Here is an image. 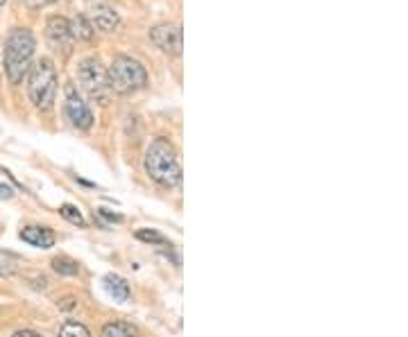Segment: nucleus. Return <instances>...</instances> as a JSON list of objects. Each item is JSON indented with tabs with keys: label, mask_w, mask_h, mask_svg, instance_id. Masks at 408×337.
<instances>
[{
	"label": "nucleus",
	"mask_w": 408,
	"mask_h": 337,
	"mask_svg": "<svg viewBox=\"0 0 408 337\" xmlns=\"http://www.w3.org/2000/svg\"><path fill=\"white\" fill-rule=\"evenodd\" d=\"M37 52V39L28 27H12L3 48V68L9 84L18 86L25 80Z\"/></svg>",
	"instance_id": "nucleus-1"
},
{
	"label": "nucleus",
	"mask_w": 408,
	"mask_h": 337,
	"mask_svg": "<svg viewBox=\"0 0 408 337\" xmlns=\"http://www.w3.org/2000/svg\"><path fill=\"white\" fill-rule=\"evenodd\" d=\"M84 16L89 18L93 30L98 27L100 32H116L121 25V16L107 0H87V14Z\"/></svg>",
	"instance_id": "nucleus-9"
},
{
	"label": "nucleus",
	"mask_w": 408,
	"mask_h": 337,
	"mask_svg": "<svg viewBox=\"0 0 408 337\" xmlns=\"http://www.w3.org/2000/svg\"><path fill=\"white\" fill-rule=\"evenodd\" d=\"M14 197V190L5 186V183H0V200H12Z\"/></svg>",
	"instance_id": "nucleus-20"
},
{
	"label": "nucleus",
	"mask_w": 408,
	"mask_h": 337,
	"mask_svg": "<svg viewBox=\"0 0 408 337\" xmlns=\"http://www.w3.org/2000/svg\"><path fill=\"white\" fill-rule=\"evenodd\" d=\"M18 265H20V260H18L16 254L0 249V276H3V278H12L18 271Z\"/></svg>",
	"instance_id": "nucleus-13"
},
{
	"label": "nucleus",
	"mask_w": 408,
	"mask_h": 337,
	"mask_svg": "<svg viewBox=\"0 0 408 337\" xmlns=\"http://www.w3.org/2000/svg\"><path fill=\"white\" fill-rule=\"evenodd\" d=\"M107 80H109L112 91L118 95H130L145 89L148 84V71L138 59L130 54H116L109 71H107Z\"/></svg>",
	"instance_id": "nucleus-4"
},
{
	"label": "nucleus",
	"mask_w": 408,
	"mask_h": 337,
	"mask_svg": "<svg viewBox=\"0 0 408 337\" xmlns=\"http://www.w3.org/2000/svg\"><path fill=\"white\" fill-rule=\"evenodd\" d=\"M145 172L155 183L164 188H175L181 183V166L177 149L168 138H155L145 149Z\"/></svg>",
	"instance_id": "nucleus-2"
},
{
	"label": "nucleus",
	"mask_w": 408,
	"mask_h": 337,
	"mask_svg": "<svg viewBox=\"0 0 408 337\" xmlns=\"http://www.w3.org/2000/svg\"><path fill=\"white\" fill-rule=\"evenodd\" d=\"M64 114H66L68 123L75 127V129H82V132H87V129L93 127V114L89 104L84 102V97L78 93L73 84L66 86V100H64Z\"/></svg>",
	"instance_id": "nucleus-8"
},
{
	"label": "nucleus",
	"mask_w": 408,
	"mask_h": 337,
	"mask_svg": "<svg viewBox=\"0 0 408 337\" xmlns=\"http://www.w3.org/2000/svg\"><path fill=\"white\" fill-rule=\"evenodd\" d=\"M7 3V0H0V5H5Z\"/></svg>",
	"instance_id": "nucleus-23"
},
{
	"label": "nucleus",
	"mask_w": 408,
	"mask_h": 337,
	"mask_svg": "<svg viewBox=\"0 0 408 337\" xmlns=\"http://www.w3.org/2000/svg\"><path fill=\"white\" fill-rule=\"evenodd\" d=\"M57 68L50 57H41L28 71V95L39 111H50L57 97Z\"/></svg>",
	"instance_id": "nucleus-3"
},
{
	"label": "nucleus",
	"mask_w": 408,
	"mask_h": 337,
	"mask_svg": "<svg viewBox=\"0 0 408 337\" xmlns=\"http://www.w3.org/2000/svg\"><path fill=\"white\" fill-rule=\"evenodd\" d=\"M46 43L52 52L61 54V57H68L75 46V37L68 18L64 16H50L46 20Z\"/></svg>",
	"instance_id": "nucleus-6"
},
{
	"label": "nucleus",
	"mask_w": 408,
	"mask_h": 337,
	"mask_svg": "<svg viewBox=\"0 0 408 337\" xmlns=\"http://www.w3.org/2000/svg\"><path fill=\"white\" fill-rule=\"evenodd\" d=\"M20 238H23V243L37 247V249H50L55 245V233L48 226H25L23 231H20Z\"/></svg>",
	"instance_id": "nucleus-10"
},
{
	"label": "nucleus",
	"mask_w": 408,
	"mask_h": 337,
	"mask_svg": "<svg viewBox=\"0 0 408 337\" xmlns=\"http://www.w3.org/2000/svg\"><path fill=\"white\" fill-rule=\"evenodd\" d=\"M23 3H25L30 9H39V7L52 5V3H59V0H23Z\"/></svg>",
	"instance_id": "nucleus-19"
},
{
	"label": "nucleus",
	"mask_w": 408,
	"mask_h": 337,
	"mask_svg": "<svg viewBox=\"0 0 408 337\" xmlns=\"http://www.w3.org/2000/svg\"><path fill=\"white\" fill-rule=\"evenodd\" d=\"M102 337H134V331L123 321H112L102 329Z\"/></svg>",
	"instance_id": "nucleus-16"
},
{
	"label": "nucleus",
	"mask_w": 408,
	"mask_h": 337,
	"mask_svg": "<svg viewBox=\"0 0 408 337\" xmlns=\"http://www.w3.org/2000/svg\"><path fill=\"white\" fill-rule=\"evenodd\" d=\"M150 41L168 57H179L181 50H184V35H181V25L177 23L155 25L150 30Z\"/></svg>",
	"instance_id": "nucleus-7"
},
{
	"label": "nucleus",
	"mask_w": 408,
	"mask_h": 337,
	"mask_svg": "<svg viewBox=\"0 0 408 337\" xmlns=\"http://www.w3.org/2000/svg\"><path fill=\"white\" fill-rule=\"evenodd\" d=\"M57 337H91V333H89V329H87L84 324L68 319V321L61 324Z\"/></svg>",
	"instance_id": "nucleus-15"
},
{
	"label": "nucleus",
	"mask_w": 408,
	"mask_h": 337,
	"mask_svg": "<svg viewBox=\"0 0 408 337\" xmlns=\"http://www.w3.org/2000/svg\"><path fill=\"white\" fill-rule=\"evenodd\" d=\"M134 235H136V240L148 243V245H166V238L155 229H138Z\"/></svg>",
	"instance_id": "nucleus-18"
},
{
	"label": "nucleus",
	"mask_w": 408,
	"mask_h": 337,
	"mask_svg": "<svg viewBox=\"0 0 408 337\" xmlns=\"http://www.w3.org/2000/svg\"><path fill=\"white\" fill-rule=\"evenodd\" d=\"M78 80L82 91L87 93L93 102H98L100 106H107L112 100V86L107 80V68L102 66V61L98 57H87L80 61L78 66Z\"/></svg>",
	"instance_id": "nucleus-5"
},
{
	"label": "nucleus",
	"mask_w": 408,
	"mask_h": 337,
	"mask_svg": "<svg viewBox=\"0 0 408 337\" xmlns=\"http://www.w3.org/2000/svg\"><path fill=\"white\" fill-rule=\"evenodd\" d=\"M102 283H104L107 295L114 297V301H118V303L130 301L132 290H130V283H127V281H125L123 276H118V274H107V276L102 278Z\"/></svg>",
	"instance_id": "nucleus-11"
},
{
	"label": "nucleus",
	"mask_w": 408,
	"mask_h": 337,
	"mask_svg": "<svg viewBox=\"0 0 408 337\" xmlns=\"http://www.w3.org/2000/svg\"><path fill=\"white\" fill-rule=\"evenodd\" d=\"M52 269L61 276H75L80 271V265H78V260H73L68 256H57V258H52Z\"/></svg>",
	"instance_id": "nucleus-14"
},
{
	"label": "nucleus",
	"mask_w": 408,
	"mask_h": 337,
	"mask_svg": "<svg viewBox=\"0 0 408 337\" xmlns=\"http://www.w3.org/2000/svg\"><path fill=\"white\" fill-rule=\"evenodd\" d=\"M59 213H61L64 220H68V222H71V224H75V226H87V220H84V217H82V213H80L78 206H73V204H64L61 209H59Z\"/></svg>",
	"instance_id": "nucleus-17"
},
{
	"label": "nucleus",
	"mask_w": 408,
	"mask_h": 337,
	"mask_svg": "<svg viewBox=\"0 0 408 337\" xmlns=\"http://www.w3.org/2000/svg\"><path fill=\"white\" fill-rule=\"evenodd\" d=\"M12 337H41L37 331H30V329H23V331H16Z\"/></svg>",
	"instance_id": "nucleus-22"
},
{
	"label": "nucleus",
	"mask_w": 408,
	"mask_h": 337,
	"mask_svg": "<svg viewBox=\"0 0 408 337\" xmlns=\"http://www.w3.org/2000/svg\"><path fill=\"white\" fill-rule=\"evenodd\" d=\"M98 213H100L102 217H107V220H112V222H121V220H123V217H121V215H116V213H109V211H107V209H100Z\"/></svg>",
	"instance_id": "nucleus-21"
},
{
	"label": "nucleus",
	"mask_w": 408,
	"mask_h": 337,
	"mask_svg": "<svg viewBox=\"0 0 408 337\" xmlns=\"http://www.w3.org/2000/svg\"><path fill=\"white\" fill-rule=\"evenodd\" d=\"M71 30H73V37L75 39H82V41H91L95 37V30L93 25L89 23V18L84 16V14H75L71 20Z\"/></svg>",
	"instance_id": "nucleus-12"
}]
</instances>
